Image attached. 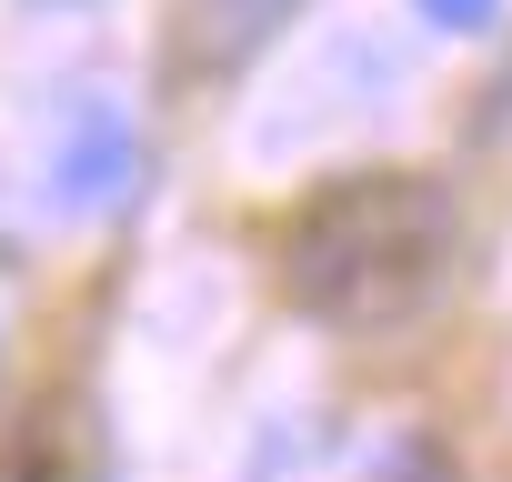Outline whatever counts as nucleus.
<instances>
[{"label":"nucleus","mask_w":512,"mask_h":482,"mask_svg":"<svg viewBox=\"0 0 512 482\" xmlns=\"http://www.w3.org/2000/svg\"><path fill=\"white\" fill-rule=\"evenodd\" d=\"M452 272V191L432 171H352L282 231V282L332 332L412 322Z\"/></svg>","instance_id":"f257e3e1"},{"label":"nucleus","mask_w":512,"mask_h":482,"mask_svg":"<svg viewBox=\"0 0 512 482\" xmlns=\"http://www.w3.org/2000/svg\"><path fill=\"white\" fill-rule=\"evenodd\" d=\"M141 181V131L121 101H81L61 121V151H51V201L61 211H121Z\"/></svg>","instance_id":"f03ea898"},{"label":"nucleus","mask_w":512,"mask_h":482,"mask_svg":"<svg viewBox=\"0 0 512 482\" xmlns=\"http://www.w3.org/2000/svg\"><path fill=\"white\" fill-rule=\"evenodd\" d=\"M292 11H302V0H171V71L221 81V71H241L251 51H262Z\"/></svg>","instance_id":"7ed1b4c3"},{"label":"nucleus","mask_w":512,"mask_h":482,"mask_svg":"<svg viewBox=\"0 0 512 482\" xmlns=\"http://www.w3.org/2000/svg\"><path fill=\"white\" fill-rule=\"evenodd\" d=\"M412 11H422L432 31H492V21H502V0H412Z\"/></svg>","instance_id":"20e7f679"},{"label":"nucleus","mask_w":512,"mask_h":482,"mask_svg":"<svg viewBox=\"0 0 512 482\" xmlns=\"http://www.w3.org/2000/svg\"><path fill=\"white\" fill-rule=\"evenodd\" d=\"M372 482H452V462H442L432 442H402V452H392V462H382Z\"/></svg>","instance_id":"39448f33"},{"label":"nucleus","mask_w":512,"mask_h":482,"mask_svg":"<svg viewBox=\"0 0 512 482\" xmlns=\"http://www.w3.org/2000/svg\"><path fill=\"white\" fill-rule=\"evenodd\" d=\"M31 11H81V0H31Z\"/></svg>","instance_id":"423d86ee"}]
</instances>
